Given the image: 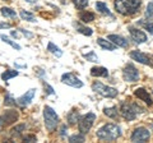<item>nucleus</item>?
<instances>
[{"label": "nucleus", "instance_id": "11", "mask_svg": "<svg viewBox=\"0 0 153 143\" xmlns=\"http://www.w3.org/2000/svg\"><path fill=\"white\" fill-rule=\"evenodd\" d=\"M129 32H130V36H131V39L134 40L135 44H138V45L144 44V42L147 41V35L142 30H139V28L129 27Z\"/></svg>", "mask_w": 153, "mask_h": 143}, {"label": "nucleus", "instance_id": "16", "mask_svg": "<svg viewBox=\"0 0 153 143\" xmlns=\"http://www.w3.org/2000/svg\"><path fill=\"white\" fill-rule=\"evenodd\" d=\"M73 26L75 27V30L78 31L79 33H82V35H84V36H92V33H93L92 28L84 26V25H82V23H79V22H73Z\"/></svg>", "mask_w": 153, "mask_h": 143}, {"label": "nucleus", "instance_id": "19", "mask_svg": "<svg viewBox=\"0 0 153 143\" xmlns=\"http://www.w3.org/2000/svg\"><path fill=\"white\" fill-rule=\"evenodd\" d=\"M66 119H68V123L70 124V125H75V124L79 121L80 115H79V112L76 111V110H71V111L68 114Z\"/></svg>", "mask_w": 153, "mask_h": 143}, {"label": "nucleus", "instance_id": "6", "mask_svg": "<svg viewBox=\"0 0 153 143\" xmlns=\"http://www.w3.org/2000/svg\"><path fill=\"white\" fill-rule=\"evenodd\" d=\"M94 120H96V115L93 112H88V114H85V115L80 116L79 121H78L79 132L83 133V134H87V133L91 130V128H92Z\"/></svg>", "mask_w": 153, "mask_h": 143}, {"label": "nucleus", "instance_id": "44", "mask_svg": "<svg viewBox=\"0 0 153 143\" xmlns=\"http://www.w3.org/2000/svg\"><path fill=\"white\" fill-rule=\"evenodd\" d=\"M5 1H10V0H5Z\"/></svg>", "mask_w": 153, "mask_h": 143}, {"label": "nucleus", "instance_id": "23", "mask_svg": "<svg viewBox=\"0 0 153 143\" xmlns=\"http://www.w3.org/2000/svg\"><path fill=\"white\" fill-rule=\"evenodd\" d=\"M0 12H1V14L5 18H17V12L13 10V9L9 7H3L0 9Z\"/></svg>", "mask_w": 153, "mask_h": 143}, {"label": "nucleus", "instance_id": "35", "mask_svg": "<svg viewBox=\"0 0 153 143\" xmlns=\"http://www.w3.org/2000/svg\"><path fill=\"white\" fill-rule=\"evenodd\" d=\"M44 87H45V92H46V95H55L54 88H52V87H51V86H50L49 83L44 82Z\"/></svg>", "mask_w": 153, "mask_h": 143}, {"label": "nucleus", "instance_id": "20", "mask_svg": "<svg viewBox=\"0 0 153 143\" xmlns=\"http://www.w3.org/2000/svg\"><path fill=\"white\" fill-rule=\"evenodd\" d=\"M79 19H82V22H84V23L92 22V21H94V14L88 10H82V12H79Z\"/></svg>", "mask_w": 153, "mask_h": 143}, {"label": "nucleus", "instance_id": "33", "mask_svg": "<svg viewBox=\"0 0 153 143\" xmlns=\"http://www.w3.org/2000/svg\"><path fill=\"white\" fill-rule=\"evenodd\" d=\"M73 3L78 9H84L88 7V0H73Z\"/></svg>", "mask_w": 153, "mask_h": 143}, {"label": "nucleus", "instance_id": "39", "mask_svg": "<svg viewBox=\"0 0 153 143\" xmlns=\"http://www.w3.org/2000/svg\"><path fill=\"white\" fill-rule=\"evenodd\" d=\"M12 26L9 25V23H4V22H1L0 23V28H10Z\"/></svg>", "mask_w": 153, "mask_h": 143}, {"label": "nucleus", "instance_id": "15", "mask_svg": "<svg viewBox=\"0 0 153 143\" xmlns=\"http://www.w3.org/2000/svg\"><path fill=\"white\" fill-rule=\"evenodd\" d=\"M107 40H110L117 47H128L129 46V41L125 39V37H123L120 35H108Z\"/></svg>", "mask_w": 153, "mask_h": 143}, {"label": "nucleus", "instance_id": "31", "mask_svg": "<svg viewBox=\"0 0 153 143\" xmlns=\"http://www.w3.org/2000/svg\"><path fill=\"white\" fill-rule=\"evenodd\" d=\"M83 56H84V59H87L88 61H92V63H97L98 61V56L96 55V52L93 50H91L88 54H84Z\"/></svg>", "mask_w": 153, "mask_h": 143}, {"label": "nucleus", "instance_id": "37", "mask_svg": "<svg viewBox=\"0 0 153 143\" xmlns=\"http://www.w3.org/2000/svg\"><path fill=\"white\" fill-rule=\"evenodd\" d=\"M23 141H25V142H36L37 138L35 136H26L25 138H23Z\"/></svg>", "mask_w": 153, "mask_h": 143}, {"label": "nucleus", "instance_id": "24", "mask_svg": "<svg viewBox=\"0 0 153 143\" xmlns=\"http://www.w3.org/2000/svg\"><path fill=\"white\" fill-rule=\"evenodd\" d=\"M0 39H1V41L3 42H5V44H8V45H10L12 47H13V49L14 50H21V46H19L18 44H17V42H14V41H12L10 39H9V37L8 36H5V35H0Z\"/></svg>", "mask_w": 153, "mask_h": 143}, {"label": "nucleus", "instance_id": "21", "mask_svg": "<svg viewBox=\"0 0 153 143\" xmlns=\"http://www.w3.org/2000/svg\"><path fill=\"white\" fill-rule=\"evenodd\" d=\"M103 114L111 119H117L119 118V111H117V107L116 106H112V107H105L103 109Z\"/></svg>", "mask_w": 153, "mask_h": 143}, {"label": "nucleus", "instance_id": "1", "mask_svg": "<svg viewBox=\"0 0 153 143\" xmlns=\"http://www.w3.org/2000/svg\"><path fill=\"white\" fill-rule=\"evenodd\" d=\"M140 0H115L114 7L117 13L123 16H134L140 10Z\"/></svg>", "mask_w": 153, "mask_h": 143}, {"label": "nucleus", "instance_id": "14", "mask_svg": "<svg viewBox=\"0 0 153 143\" xmlns=\"http://www.w3.org/2000/svg\"><path fill=\"white\" fill-rule=\"evenodd\" d=\"M18 118H19V114L17 110H7L5 112H4V115H3V123L4 124H7V125H9V124H13V123H16L18 120Z\"/></svg>", "mask_w": 153, "mask_h": 143}, {"label": "nucleus", "instance_id": "36", "mask_svg": "<svg viewBox=\"0 0 153 143\" xmlns=\"http://www.w3.org/2000/svg\"><path fill=\"white\" fill-rule=\"evenodd\" d=\"M19 31H21L23 35L27 37V39H32V37H33V33H32V32H28V31H26V30H23V28H19Z\"/></svg>", "mask_w": 153, "mask_h": 143}, {"label": "nucleus", "instance_id": "40", "mask_svg": "<svg viewBox=\"0 0 153 143\" xmlns=\"http://www.w3.org/2000/svg\"><path fill=\"white\" fill-rule=\"evenodd\" d=\"M12 36L17 39V37H18V32H17V31H12Z\"/></svg>", "mask_w": 153, "mask_h": 143}, {"label": "nucleus", "instance_id": "28", "mask_svg": "<svg viewBox=\"0 0 153 143\" xmlns=\"http://www.w3.org/2000/svg\"><path fill=\"white\" fill-rule=\"evenodd\" d=\"M21 18L27 21V22H36V17L27 10H21Z\"/></svg>", "mask_w": 153, "mask_h": 143}, {"label": "nucleus", "instance_id": "42", "mask_svg": "<svg viewBox=\"0 0 153 143\" xmlns=\"http://www.w3.org/2000/svg\"><path fill=\"white\" fill-rule=\"evenodd\" d=\"M1 125H3V119L0 118V129H1Z\"/></svg>", "mask_w": 153, "mask_h": 143}, {"label": "nucleus", "instance_id": "9", "mask_svg": "<svg viewBox=\"0 0 153 143\" xmlns=\"http://www.w3.org/2000/svg\"><path fill=\"white\" fill-rule=\"evenodd\" d=\"M151 138V133L147 128L139 127L137 129H134V132L131 133L130 139L131 142H147Z\"/></svg>", "mask_w": 153, "mask_h": 143}, {"label": "nucleus", "instance_id": "17", "mask_svg": "<svg viewBox=\"0 0 153 143\" xmlns=\"http://www.w3.org/2000/svg\"><path fill=\"white\" fill-rule=\"evenodd\" d=\"M97 44L101 46L103 50H108V51H115L116 50V47H117L115 44H112L110 40H105V39H102V37L97 39Z\"/></svg>", "mask_w": 153, "mask_h": 143}, {"label": "nucleus", "instance_id": "34", "mask_svg": "<svg viewBox=\"0 0 153 143\" xmlns=\"http://www.w3.org/2000/svg\"><path fill=\"white\" fill-rule=\"evenodd\" d=\"M146 17H147V19H153V1L149 3V4L147 5Z\"/></svg>", "mask_w": 153, "mask_h": 143}, {"label": "nucleus", "instance_id": "2", "mask_svg": "<svg viewBox=\"0 0 153 143\" xmlns=\"http://www.w3.org/2000/svg\"><path fill=\"white\" fill-rule=\"evenodd\" d=\"M121 136V128L117 124H105L97 130V138L102 141H116Z\"/></svg>", "mask_w": 153, "mask_h": 143}, {"label": "nucleus", "instance_id": "27", "mask_svg": "<svg viewBox=\"0 0 153 143\" xmlns=\"http://www.w3.org/2000/svg\"><path fill=\"white\" fill-rule=\"evenodd\" d=\"M138 26H142L146 31H148V32L151 33V35H153V22H148V21H139V22H138Z\"/></svg>", "mask_w": 153, "mask_h": 143}, {"label": "nucleus", "instance_id": "32", "mask_svg": "<svg viewBox=\"0 0 153 143\" xmlns=\"http://www.w3.org/2000/svg\"><path fill=\"white\" fill-rule=\"evenodd\" d=\"M16 98H13V96L10 93H7L5 95V98H4V104H5V106H13V105H16Z\"/></svg>", "mask_w": 153, "mask_h": 143}, {"label": "nucleus", "instance_id": "38", "mask_svg": "<svg viewBox=\"0 0 153 143\" xmlns=\"http://www.w3.org/2000/svg\"><path fill=\"white\" fill-rule=\"evenodd\" d=\"M65 130H66V125H61V128H60V136L61 137L65 136Z\"/></svg>", "mask_w": 153, "mask_h": 143}, {"label": "nucleus", "instance_id": "10", "mask_svg": "<svg viewBox=\"0 0 153 143\" xmlns=\"http://www.w3.org/2000/svg\"><path fill=\"white\" fill-rule=\"evenodd\" d=\"M61 82L64 84L70 86V87H74V88H82L83 87V82L73 73H64L63 77H61Z\"/></svg>", "mask_w": 153, "mask_h": 143}, {"label": "nucleus", "instance_id": "18", "mask_svg": "<svg viewBox=\"0 0 153 143\" xmlns=\"http://www.w3.org/2000/svg\"><path fill=\"white\" fill-rule=\"evenodd\" d=\"M91 75L92 77H108V70L103 66H93L91 69Z\"/></svg>", "mask_w": 153, "mask_h": 143}, {"label": "nucleus", "instance_id": "5", "mask_svg": "<svg viewBox=\"0 0 153 143\" xmlns=\"http://www.w3.org/2000/svg\"><path fill=\"white\" fill-rule=\"evenodd\" d=\"M92 91H94L96 93L101 95L103 97H107V98H114L117 96V89L114 88V87H108V86H105L101 82H94L92 84Z\"/></svg>", "mask_w": 153, "mask_h": 143}, {"label": "nucleus", "instance_id": "25", "mask_svg": "<svg viewBox=\"0 0 153 143\" xmlns=\"http://www.w3.org/2000/svg\"><path fill=\"white\" fill-rule=\"evenodd\" d=\"M96 9L100 12V13H102V14H107V16H110V10H108V8H107V5L105 3H102V1H97L96 3Z\"/></svg>", "mask_w": 153, "mask_h": 143}, {"label": "nucleus", "instance_id": "30", "mask_svg": "<svg viewBox=\"0 0 153 143\" xmlns=\"http://www.w3.org/2000/svg\"><path fill=\"white\" fill-rule=\"evenodd\" d=\"M85 134H83V133H80V134H73V136H70L69 137V142L71 143H74V142H84L85 141Z\"/></svg>", "mask_w": 153, "mask_h": 143}, {"label": "nucleus", "instance_id": "3", "mask_svg": "<svg viewBox=\"0 0 153 143\" xmlns=\"http://www.w3.org/2000/svg\"><path fill=\"white\" fill-rule=\"evenodd\" d=\"M144 110L137 104H130V102H123L121 107H120V112L121 116L128 121H131L137 118L138 112H143Z\"/></svg>", "mask_w": 153, "mask_h": 143}, {"label": "nucleus", "instance_id": "43", "mask_svg": "<svg viewBox=\"0 0 153 143\" xmlns=\"http://www.w3.org/2000/svg\"><path fill=\"white\" fill-rule=\"evenodd\" d=\"M151 128H152V130H153V124H152V125H151Z\"/></svg>", "mask_w": 153, "mask_h": 143}, {"label": "nucleus", "instance_id": "22", "mask_svg": "<svg viewBox=\"0 0 153 143\" xmlns=\"http://www.w3.org/2000/svg\"><path fill=\"white\" fill-rule=\"evenodd\" d=\"M47 50H49L51 54L57 56V58H61V56H63V51H61L55 44H52V42H49V44H47Z\"/></svg>", "mask_w": 153, "mask_h": 143}, {"label": "nucleus", "instance_id": "8", "mask_svg": "<svg viewBox=\"0 0 153 143\" xmlns=\"http://www.w3.org/2000/svg\"><path fill=\"white\" fill-rule=\"evenodd\" d=\"M130 58L133 60L138 61L143 65H149L153 68V55L149 54H146V52H142V51H138V50H134L130 52Z\"/></svg>", "mask_w": 153, "mask_h": 143}, {"label": "nucleus", "instance_id": "41", "mask_svg": "<svg viewBox=\"0 0 153 143\" xmlns=\"http://www.w3.org/2000/svg\"><path fill=\"white\" fill-rule=\"evenodd\" d=\"M25 1H27V3H36L37 0H25Z\"/></svg>", "mask_w": 153, "mask_h": 143}, {"label": "nucleus", "instance_id": "7", "mask_svg": "<svg viewBox=\"0 0 153 143\" xmlns=\"http://www.w3.org/2000/svg\"><path fill=\"white\" fill-rule=\"evenodd\" d=\"M123 78L125 82H137L139 79V72L134 64L129 63L125 65V68L123 69Z\"/></svg>", "mask_w": 153, "mask_h": 143}, {"label": "nucleus", "instance_id": "4", "mask_svg": "<svg viewBox=\"0 0 153 143\" xmlns=\"http://www.w3.org/2000/svg\"><path fill=\"white\" fill-rule=\"evenodd\" d=\"M44 119H45V127L49 132H54L56 125L59 124V116L55 112V110L50 106L44 107Z\"/></svg>", "mask_w": 153, "mask_h": 143}, {"label": "nucleus", "instance_id": "12", "mask_svg": "<svg viewBox=\"0 0 153 143\" xmlns=\"http://www.w3.org/2000/svg\"><path fill=\"white\" fill-rule=\"evenodd\" d=\"M35 95H36V89L35 88H31V89H28V91L25 95H22L21 97H18L16 101H17V104L19 105V106H22V107L28 106V105L32 102L33 97H35Z\"/></svg>", "mask_w": 153, "mask_h": 143}, {"label": "nucleus", "instance_id": "26", "mask_svg": "<svg viewBox=\"0 0 153 143\" xmlns=\"http://www.w3.org/2000/svg\"><path fill=\"white\" fill-rule=\"evenodd\" d=\"M19 73H18V70H5L4 73L1 74V79L3 80H9L10 78H14V77H17Z\"/></svg>", "mask_w": 153, "mask_h": 143}, {"label": "nucleus", "instance_id": "13", "mask_svg": "<svg viewBox=\"0 0 153 143\" xmlns=\"http://www.w3.org/2000/svg\"><path fill=\"white\" fill-rule=\"evenodd\" d=\"M134 95H135V96L139 100H142L143 102H146L148 106H152V105H153V100L151 97V95L148 93L147 89H144V88H137L135 91H134Z\"/></svg>", "mask_w": 153, "mask_h": 143}, {"label": "nucleus", "instance_id": "29", "mask_svg": "<svg viewBox=\"0 0 153 143\" xmlns=\"http://www.w3.org/2000/svg\"><path fill=\"white\" fill-rule=\"evenodd\" d=\"M26 129V124H19V125L14 127L12 129V136H16V137H19L22 134V132Z\"/></svg>", "mask_w": 153, "mask_h": 143}]
</instances>
